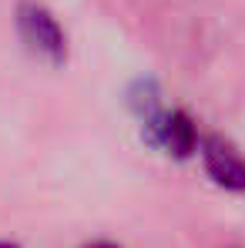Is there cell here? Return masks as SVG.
Returning a JSON list of instances; mask_svg holds the SVG:
<instances>
[{
	"label": "cell",
	"instance_id": "6da1fadb",
	"mask_svg": "<svg viewBox=\"0 0 245 248\" xmlns=\"http://www.w3.org/2000/svg\"><path fill=\"white\" fill-rule=\"evenodd\" d=\"M17 27H20L24 44L34 54H41L44 61L61 64L67 57V34H64V27L57 24V17L47 7H41V3H20Z\"/></svg>",
	"mask_w": 245,
	"mask_h": 248
},
{
	"label": "cell",
	"instance_id": "7a4b0ae2",
	"mask_svg": "<svg viewBox=\"0 0 245 248\" xmlns=\"http://www.w3.org/2000/svg\"><path fill=\"white\" fill-rule=\"evenodd\" d=\"M148 134H151V141L168 151L171 158H188V155H195L198 151V127L192 121V114H185V111H178V108H171V111H155L148 121Z\"/></svg>",
	"mask_w": 245,
	"mask_h": 248
},
{
	"label": "cell",
	"instance_id": "3957f363",
	"mask_svg": "<svg viewBox=\"0 0 245 248\" xmlns=\"http://www.w3.org/2000/svg\"><path fill=\"white\" fill-rule=\"evenodd\" d=\"M202 151V165L208 171V178L225 188V191H245V158L218 134H208L198 141Z\"/></svg>",
	"mask_w": 245,
	"mask_h": 248
},
{
	"label": "cell",
	"instance_id": "277c9868",
	"mask_svg": "<svg viewBox=\"0 0 245 248\" xmlns=\"http://www.w3.org/2000/svg\"><path fill=\"white\" fill-rule=\"evenodd\" d=\"M84 248H121V245H114V242H91V245H84Z\"/></svg>",
	"mask_w": 245,
	"mask_h": 248
},
{
	"label": "cell",
	"instance_id": "5b68a950",
	"mask_svg": "<svg viewBox=\"0 0 245 248\" xmlns=\"http://www.w3.org/2000/svg\"><path fill=\"white\" fill-rule=\"evenodd\" d=\"M0 248H17V245H10V242H0Z\"/></svg>",
	"mask_w": 245,
	"mask_h": 248
}]
</instances>
